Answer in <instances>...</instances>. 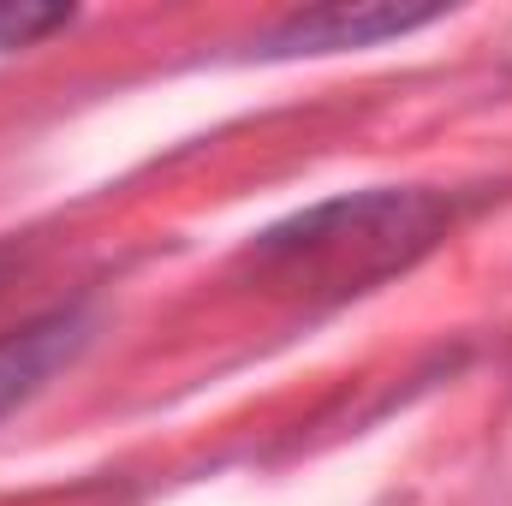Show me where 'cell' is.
Wrapping results in <instances>:
<instances>
[{
	"mask_svg": "<svg viewBox=\"0 0 512 506\" xmlns=\"http://www.w3.org/2000/svg\"><path fill=\"white\" fill-rule=\"evenodd\" d=\"M441 6H316L292 12L286 24L268 30V54H328V48H376L387 36L435 24Z\"/></svg>",
	"mask_w": 512,
	"mask_h": 506,
	"instance_id": "3",
	"label": "cell"
},
{
	"mask_svg": "<svg viewBox=\"0 0 512 506\" xmlns=\"http://www.w3.org/2000/svg\"><path fill=\"white\" fill-rule=\"evenodd\" d=\"M465 203L453 191L429 185H376L346 191L316 209H298L274 227H262L239 251V268L268 298L292 304H346L358 292H376L382 280L417 268L435 251Z\"/></svg>",
	"mask_w": 512,
	"mask_h": 506,
	"instance_id": "1",
	"label": "cell"
},
{
	"mask_svg": "<svg viewBox=\"0 0 512 506\" xmlns=\"http://www.w3.org/2000/svg\"><path fill=\"white\" fill-rule=\"evenodd\" d=\"M96 334V316L84 298L72 304H54L30 322H18L12 334H0V417L24 399H36L48 381L60 376Z\"/></svg>",
	"mask_w": 512,
	"mask_h": 506,
	"instance_id": "2",
	"label": "cell"
},
{
	"mask_svg": "<svg viewBox=\"0 0 512 506\" xmlns=\"http://www.w3.org/2000/svg\"><path fill=\"white\" fill-rule=\"evenodd\" d=\"M78 12L72 6H0V54L6 48H30L48 30H66Z\"/></svg>",
	"mask_w": 512,
	"mask_h": 506,
	"instance_id": "4",
	"label": "cell"
}]
</instances>
